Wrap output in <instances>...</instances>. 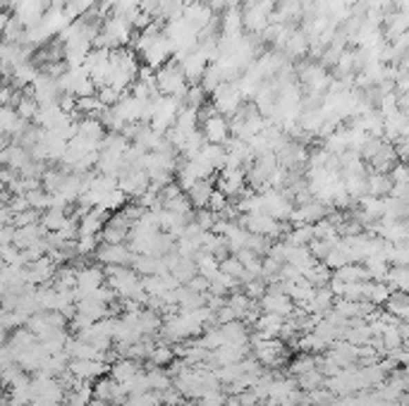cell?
Masks as SVG:
<instances>
[{
    "label": "cell",
    "instance_id": "6da1fadb",
    "mask_svg": "<svg viewBox=\"0 0 409 406\" xmlns=\"http://www.w3.org/2000/svg\"><path fill=\"white\" fill-rule=\"evenodd\" d=\"M258 309H261L263 313H278V316H283V318L294 313L292 299H289L287 294H283V291H273V289H268L266 294L258 299Z\"/></svg>",
    "mask_w": 409,
    "mask_h": 406
},
{
    "label": "cell",
    "instance_id": "7a4b0ae2",
    "mask_svg": "<svg viewBox=\"0 0 409 406\" xmlns=\"http://www.w3.org/2000/svg\"><path fill=\"white\" fill-rule=\"evenodd\" d=\"M247 186L245 180V168H222L218 173V191L225 194L227 199L240 196Z\"/></svg>",
    "mask_w": 409,
    "mask_h": 406
},
{
    "label": "cell",
    "instance_id": "3957f363",
    "mask_svg": "<svg viewBox=\"0 0 409 406\" xmlns=\"http://www.w3.org/2000/svg\"><path fill=\"white\" fill-rule=\"evenodd\" d=\"M94 256L101 265H127L132 251L127 249V244H98Z\"/></svg>",
    "mask_w": 409,
    "mask_h": 406
},
{
    "label": "cell",
    "instance_id": "277c9868",
    "mask_svg": "<svg viewBox=\"0 0 409 406\" xmlns=\"http://www.w3.org/2000/svg\"><path fill=\"white\" fill-rule=\"evenodd\" d=\"M366 194L369 196H376V199H386V196H390V189H392V182L388 173H371L366 175Z\"/></svg>",
    "mask_w": 409,
    "mask_h": 406
},
{
    "label": "cell",
    "instance_id": "5b68a950",
    "mask_svg": "<svg viewBox=\"0 0 409 406\" xmlns=\"http://www.w3.org/2000/svg\"><path fill=\"white\" fill-rule=\"evenodd\" d=\"M139 371H142V363L139 361H132V358H117V361L111 366V371H108V378L115 380V383H127V380L132 376H137Z\"/></svg>",
    "mask_w": 409,
    "mask_h": 406
},
{
    "label": "cell",
    "instance_id": "8992f818",
    "mask_svg": "<svg viewBox=\"0 0 409 406\" xmlns=\"http://www.w3.org/2000/svg\"><path fill=\"white\" fill-rule=\"evenodd\" d=\"M213 180H201V182H196L194 186L187 191V199H189V203H191V208H206V203H209V199H211V194H213Z\"/></svg>",
    "mask_w": 409,
    "mask_h": 406
},
{
    "label": "cell",
    "instance_id": "52a82bcc",
    "mask_svg": "<svg viewBox=\"0 0 409 406\" xmlns=\"http://www.w3.org/2000/svg\"><path fill=\"white\" fill-rule=\"evenodd\" d=\"M383 282L390 287V291H407V287H409L407 265H390L386 278H383Z\"/></svg>",
    "mask_w": 409,
    "mask_h": 406
},
{
    "label": "cell",
    "instance_id": "ba28073f",
    "mask_svg": "<svg viewBox=\"0 0 409 406\" xmlns=\"http://www.w3.org/2000/svg\"><path fill=\"white\" fill-rule=\"evenodd\" d=\"M383 309H386L390 316H395L397 320H407V316H409L407 291H390V299L386 301V306H383Z\"/></svg>",
    "mask_w": 409,
    "mask_h": 406
},
{
    "label": "cell",
    "instance_id": "9c48e42d",
    "mask_svg": "<svg viewBox=\"0 0 409 406\" xmlns=\"http://www.w3.org/2000/svg\"><path fill=\"white\" fill-rule=\"evenodd\" d=\"M314 368H318V354H297L292 361H287V373L294 378L314 371Z\"/></svg>",
    "mask_w": 409,
    "mask_h": 406
},
{
    "label": "cell",
    "instance_id": "30bf717a",
    "mask_svg": "<svg viewBox=\"0 0 409 406\" xmlns=\"http://www.w3.org/2000/svg\"><path fill=\"white\" fill-rule=\"evenodd\" d=\"M222 335H225V342H232V345H242V342H249V325H245L242 320H232L220 325Z\"/></svg>",
    "mask_w": 409,
    "mask_h": 406
},
{
    "label": "cell",
    "instance_id": "8fae6325",
    "mask_svg": "<svg viewBox=\"0 0 409 406\" xmlns=\"http://www.w3.org/2000/svg\"><path fill=\"white\" fill-rule=\"evenodd\" d=\"M194 265H196V273L201 275V278L211 280L216 273H218V258L213 256V253H206V251H196L194 253Z\"/></svg>",
    "mask_w": 409,
    "mask_h": 406
},
{
    "label": "cell",
    "instance_id": "7c38bea8",
    "mask_svg": "<svg viewBox=\"0 0 409 406\" xmlns=\"http://www.w3.org/2000/svg\"><path fill=\"white\" fill-rule=\"evenodd\" d=\"M333 278L343 280V282H364V280H369V273L361 263H347L335 270Z\"/></svg>",
    "mask_w": 409,
    "mask_h": 406
},
{
    "label": "cell",
    "instance_id": "4fadbf2b",
    "mask_svg": "<svg viewBox=\"0 0 409 406\" xmlns=\"http://www.w3.org/2000/svg\"><path fill=\"white\" fill-rule=\"evenodd\" d=\"M323 380H325L323 373H321L318 368H314V371L302 373V376L294 378V385H297V389H302V392H312L316 387H323Z\"/></svg>",
    "mask_w": 409,
    "mask_h": 406
},
{
    "label": "cell",
    "instance_id": "5bb4252c",
    "mask_svg": "<svg viewBox=\"0 0 409 406\" xmlns=\"http://www.w3.org/2000/svg\"><path fill=\"white\" fill-rule=\"evenodd\" d=\"M127 234H129V230H122V227L108 225V222H106L101 234H98V239H101V244H125Z\"/></svg>",
    "mask_w": 409,
    "mask_h": 406
},
{
    "label": "cell",
    "instance_id": "9a60e30c",
    "mask_svg": "<svg viewBox=\"0 0 409 406\" xmlns=\"http://www.w3.org/2000/svg\"><path fill=\"white\" fill-rule=\"evenodd\" d=\"M163 208L170 213H178V215H191V213H194V208H191V203L184 194H178L175 199L163 201Z\"/></svg>",
    "mask_w": 409,
    "mask_h": 406
},
{
    "label": "cell",
    "instance_id": "2e32d148",
    "mask_svg": "<svg viewBox=\"0 0 409 406\" xmlns=\"http://www.w3.org/2000/svg\"><path fill=\"white\" fill-rule=\"evenodd\" d=\"M390 299V287L386 282H371V291H369V301L376 306V309H383L386 301Z\"/></svg>",
    "mask_w": 409,
    "mask_h": 406
},
{
    "label": "cell",
    "instance_id": "e0dca14e",
    "mask_svg": "<svg viewBox=\"0 0 409 406\" xmlns=\"http://www.w3.org/2000/svg\"><path fill=\"white\" fill-rule=\"evenodd\" d=\"M98 244H101V239L98 237H77V242H75V251H77V258H82V256H94L96 253V249H98Z\"/></svg>",
    "mask_w": 409,
    "mask_h": 406
},
{
    "label": "cell",
    "instance_id": "ac0fdd59",
    "mask_svg": "<svg viewBox=\"0 0 409 406\" xmlns=\"http://www.w3.org/2000/svg\"><path fill=\"white\" fill-rule=\"evenodd\" d=\"M240 287H242V291H245V294L249 296L251 301H258V299H261V296L268 291L266 282H263L261 278H254V280H249V282L240 284Z\"/></svg>",
    "mask_w": 409,
    "mask_h": 406
},
{
    "label": "cell",
    "instance_id": "d6986e66",
    "mask_svg": "<svg viewBox=\"0 0 409 406\" xmlns=\"http://www.w3.org/2000/svg\"><path fill=\"white\" fill-rule=\"evenodd\" d=\"M227 394L222 389H204L201 397L196 399V406H222Z\"/></svg>",
    "mask_w": 409,
    "mask_h": 406
},
{
    "label": "cell",
    "instance_id": "ffe728a7",
    "mask_svg": "<svg viewBox=\"0 0 409 406\" xmlns=\"http://www.w3.org/2000/svg\"><path fill=\"white\" fill-rule=\"evenodd\" d=\"M213 320H216V325H225V322L240 320V316H237L235 309H230V306L225 304V306H220V309L213 313Z\"/></svg>",
    "mask_w": 409,
    "mask_h": 406
},
{
    "label": "cell",
    "instance_id": "44dd1931",
    "mask_svg": "<svg viewBox=\"0 0 409 406\" xmlns=\"http://www.w3.org/2000/svg\"><path fill=\"white\" fill-rule=\"evenodd\" d=\"M184 287H187L189 291H196V294H206V291H209V280H206V278H201V275L196 273L194 278H191V280H187V282H184Z\"/></svg>",
    "mask_w": 409,
    "mask_h": 406
},
{
    "label": "cell",
    "instance_id": "7402d4cb",
    "mask_svg": "<svg viewBox=\"0 0 409 406\" xmlns=\"http://www.w3.org/2000/svg\"><path fill=\"white\" fill-rule=\"evenodd\" d=\"M237 402H240V406H258L261 402H258L256 392L249 387V389H242L240 394H237Z\"/></svg>",
    "mask_w": 409,
    "mask_h": 406
},
{
    "label": "cell",
    "instance_id": "603a6c76",
    "mask_svg": "<svg viewBox=\"0 0 409 406\" xmlns=\"http://www.w3.org/2000/svg\"><path fill=\"white\" fill-rule=\"evenodd\" d=\"M10 196H12V194H10V189L3 184V182H0V206H5V203L10 201Z\"/></svg>",
    "mask_w": 409,
    "mask_h": 406
},
{
    "label": "cell",
    "instance_id": "cb8c5ba5",
    "mask_svg": "<svg viewBox=\"0 0 409 406\" xmlns=\"http://www.w3.org/2000/svg\"><path fill=\"white\" fill-rule=\"evenodd\" d=\"M89 406H113L111 402H101V399H91Z\"/></svg>",
    "mask_w": 409,
    "mask_h": 406
},
{
    "label": "cell",
    "instance_id": "d4e9b609",
    "mask_svg": "<svg viewBox=\"0 0 409 406\" xmlns=\"http://www.w3.org/2000/svg\"><path fill=\"white\" fill-rule=\"evenodd\" d=\"M175 406H196V402H191V399H182V402L175 404Z\"/></svg>",
    "mask_w": 409,
    "mask_h": 406
},
{
    "label": "cell",
    "instance_id": "484cf974",
    "mask_svg": "<svg viewBox=\"0 0 409 406\" xmlns=\"http://www.w3.org/2000/svg\"><path fill=\"white\" fill-rule=\"evenodd\" d=\"M258 406H263V404H258Z\"/></svg>",
    "mask_w": 409,
    "mask_h": 406
}]
</instances>
